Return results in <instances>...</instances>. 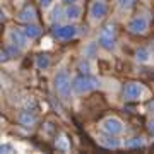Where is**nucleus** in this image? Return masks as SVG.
<instances>
[{
	"label": "nucleus",
	"instance_id": "0eeeda50",
	"mask_svg": "<svg viewBox=\"0 0 154 154\" xmlns=\"http://www.w3.org/2000/svg\"><path fill=\"white\" fill-rule=\"evenodd\" d=\"M103 130L106 134H111V135H118V134L123 132V123L115 116H110V118H106L103 122Z\"/></svg>",
	"mask_w": 154,
	"mask_h": 154
},
{
	"label": "nucleus",
	"instance_id": "1a4fd4ad",
	"mask_svg": "<svg viewBox=\"0 0 154 154\" xmlns=\"http://www.w3.org/2000/svg\"><path fill=\"white\" fill-rule=\"evenodd\" d=\"M9 38L12 39V43L17 45V46H21V48H24L26 45H28V34L24 33V31H21V29H11V33H9Z\"/></svg>",
	"mask_w": 154,
	"mask_h": 154
},
{
	"label": "nucleus",
	"instance_id": "4be33fe9",
	"mask_svg": "<svg viewBox=\"0 0 154 154\" xmlns=\"http://www.w3.org/2000/svg\"><path fill=\"white\" fill-rule=\"evenodd\" d=\"M57 149H62V151H67V149H69V146H67V139L63 137V135H62L60 137V140H57Z\"/></svg>",
	"mask_w": 154,
	"mask_h": 154
},
{
	"label": "nucleus",
	"instance_id": "f8f14e48",
	"mask_svg": "<svg viewBox=\"0 0 154 154\" xmlns=\"http://www.w3.org/2000/svg\"><path fill=\"white\" fill-rule=\"evenodd\" d=\"M99 144H101V146H105L106 149H116V147H120V146H122L120 140H118L115 135H111V134L99 137Z\"/></svg>",
	"mask_w": 154,
	"mask_h": 154
},
{
	"label": "nucleus",
	"instance_id": "f257e3e1",
	"mask_svg": "<svg viewBox=\"0 0 154 154\" xmlns=\"http://www.w3.org/2000/svg\"><path fill=\"white\" fill-rule=\"evenodd\" d=\"M72 86H74V93L84 94V93H91V91H94V89H98L99 88V81L96 79V77L89 75V74H79L77 77H74Z\"/></svg>",
	"mask_w": 154,
	"mask_h": 154
},
{
	"label": "nucleus",
	"instance_id": "dca6fc26",
	"mask_svg": "<svg viewBox=\"0 0 154 154\" xmlns=\"http://www.w3.org/2000/svg\"><path fill=\"white\" fill-rule=\"evenodd\" d=\"M50 63H51V60H50V57L46 55V53H39L38 57H36V65H38V69H48Z\"/></svg>",
	"mask_w": 154,
	"mask_h": 154
},
{
	"label": "nucleus",
	"instance_id": "39448f33",
	"mask_svg": "<svg viewBox=\"0 0 154 154\" xmlns=\"http://www.w3.org/2000/svg\"><path fill=\"white\" fill-rule=\"evenodd\" d=\"M144 94V86L139 82H128L123 88V98L125 101H135Z\"/></svg>",
	"mask_w": 154,
	"mask_h": 154
},
{
	"label": "nucleus",
	"instance_id": "bb28decb",
	"mask_svg": "<svg viewBox=\"0 0 154 154\" xmlns=\"http://www.w3.org/2000/svg\"><path fill=\"white\" fill-rule=\"evenodd\" d=\"M147 110H152V111H154V99L147 103Z\"/></svg>",
	"mask_w": 154,
	"mask_h": 154
},
{
	"label": "nucleus",
	"instance_id": "393cba45",
	"mask_svg": "<svg viewBox=\"0 0 154 154\" xmlns=\"http://www.w3.org/2000/svg\"><path fill=\"white\" fill-rule=\"evenodd\" d=\"M0 60L4 62V63H5V62H9V60H11V55L7 53V50H5V48L2 50V53H0Z\"/></svg>",
	"mask_w": 154,
	"mask_h": 154
},
{
	"label": "nucleus",
	"instance_id": "6ab92c4d",
	"mask_svg": "<svg viewBox=\"0 0 154 154\" xmlns=\"http://www.w3.org/2000/svg\"><path fill=\"white\" fill-rule=\"evenodd\" d=\"M79 70H81V74H89L91 72V65H89L88 60H81L79 62Z\"/></svg>",
	"mask_w": 154,
	"mask_h": 154
},
{
	"label": "nucleus",
	"instance_id": "b1692460",
	"mask_svg": "<svg viewBox=\"0 0 154 154\" xmlns=\"http://www.w3.org/2000/svg\"><path fill=\"white\" fill-rule=\"evenodd\" d=\"M0 152H4V154L14 152V147H12L11 144H2V146H0Z\"/></svg>",
	"mask_w": 154,
	"mask_h": 154
},
{
	"label": "nucleus",
	"instance_id": "423d86ee",
	"mask_svg": "<svg viewBox=\"0 0 154 154\" xmlns=\"http://www.w3.org/2000/svg\"><path fill=\"white\" fill-rule=\"evenodd\" d=\"M77 34V28L72 26V24H65V26H55L53 28V36L57 39H62V41H69V39L75 38Z\"/></svg>",
	"mask_w": 154,
	"mask_h": 154
},
{
	"label": "nucleus",
	"instance_id": "9d476101",
	"mask_svg": "<svg viewBox=\"0 0 154 154\" xmlns=\"http://www.w3.org/2000/svg\"><path fill=\"white\" fill-rule=\"evenodd\" d=\"M36 115H34L33 111H29V110H24L19 113V116H17V122L21 123L22 127H33L34 123H36Z\"/></svg>",
	"mask_w": 154,
	"mask_h": 154
},
{
	"label": "nucleus",
	"instance_id": "cd10ccee",
	"mask_svg": "<svg viewBox=\"0 0 154 154\" xmlns=\"http://www.w3.org/2000/svg\"><path fill=\"white\" fill-rule=\"evenodd\" d=\"M149 128H151V132H152V135H154V118L151 120V123H149Z\"/></svg>",
	"mask_w": 154,
	"mask_h": 154
},
{
	"label": "nucleus",
	"instance_id": "ddd939ff",
	"mask_svg": "<svg viewBox=\"0 0 154 154\" xmlns=\"http://www.w3.org/2000/svg\"><path fill=\"white\" fill-rule=\"evenodd\" d=\"M81 12H82V11H81V7H79V5H75V4H69L63 14H65L67 19L75 21V19H79V17H81Z\"/></svg>",
	"mask_w": 154,
	"mask_h": 154
},
{
	"label": "nucleus",
	"instance_id": "aec40b11",
	"mask_svg": "<svg viewBox=\"0 0 154 154\" xmlns=\"http://www.w3.org/2000/svg\"><path fill=\"white\" fill-rule=\"evenodd\" d=\"M5 50H7V53H9V55H11V58H12V57L19 55V50H21V46H17V45H9Z\"/></svg>",
	"mask_w": 154,
	"mask_h": 154
},
{
	"label": "nucleus",
	"instance_id": "5701e85b",
	"mask_svg": "<svg viewBox=\"0 0 154 154\" xmlns=\"http://www.w3.org/2000/svg\"><path fill=\"white\" fill-rule=\"evenodd\" d=\"M62 12H63V11H62L60 7H57L55 11L51 12V21H58L60 17H63V16H62Z\"/></svg>",
	"mask_w": 154,
	"mask_h": 154
},
{
	"label": "nucleus",
	"instance_id": "a211bd4d",
	"mask_svg": "<svg viewBox=\"0 0 154 154\" xmlns=\"http://www.w3.org/2000/svg\"><path fill=\"white\" fill-rule=\"evenodd\" d=\"M96 51H98L96 43H89L86 46V50H84V57H96Z\"/></svg>",
	"mask_w": 154,
	"mask_h": 154
},
{
	"label": "nucleus",
	"instance_id": "f03ea898",
	"mask_svg": "<svg viewBox=\"0 0 154 154\" xmlns=\"http://www.w3.org/2000/svg\"><path fill=\"white\" fill-rule=\"evenodd\" d=\"M55 89H57V93L60 94L63 99L70 98V93L74 91V86H72L70 75H69V72H67L65 69L60 70L55 75Z\"/></svg>",
	"mask_w": 154,
	"mask_h": 154
},
{
	"label": "nucleus",
	"instance_id": "c85d7f7f",
	"mask_svg": "<svg viewBox=\"0 0 154 154\" xmlns=\"http://www.w3.org/2000/svg\"><path fill=\"white\" fill-rule=\"evenodd\" d=\"M62 2H65L67 5H69V4H75L77 0H62Z\"/></svg>",
	"mask_w": 154,
	"mask_h": 154
},
{
	"label": "nucleus",
	"instance_id": "20e7f679",
	"mask_svg": "<svg viewBox=\"0 0 154 154\" xmlns=\"http://www.w3.org/2000/svg\"><path fill=\"white\" fill-rule=\"evenodd\" d=\"M147 28H149V21H147V17H144V16L134 17V19H130V22L127 24L128 33H132V34H144L147 31Z\"/></svg>",
	"mask_w": 154,
	"mask_h": 154
},
{
	"label": "nucleus",
	"instance_id": "f3484780",
	"mask_svg": "<svg viewBox=\"0 0 154 154\" xmlns=\"http://www.w3.org/2000/svg\"><path fill=\"white\" fill-rule=\"evenodd\" d=\"M125 146L128 149H137V147H142L144 146V140L140 137H134L132 140H128V142H125Z\"/></svg>",
	"mask_w": 154,
	"mask_h": 154
},
{
	"label": "nucleus",
	"instance_id": "412c9836",
	"mask_svg": "<svg viewBox=\"0 0 154 154\" xmlns=\"http://www.w3.org/2000/svg\"><path fill=\"white\" fill-rule=\"evenodd\" d=\"M134 4H135V0H118V5L122 9H132Z\"/></svg>",
	"mask_w": 154,
	"mask_h": 154
},
{
	"label": "nucleus",
	"instance_id": "9b49d317",
	"mask_svg": "<svg viewBox=\"0 0 154 154\" xmlns=\"http://www.w3.org/2000/svg\"><path fill=\"white\" fill-rule=\"evenodd\" d=\"M17 17H19V21L29 24V22H33L34 19H36V9H34L33 5H26L19 14H17Z\"/></svg>",
	"mask_w": 154,
	"mask_h": 154
},
{
	"label": "nucleus",
	"instance_id": "2eb2a0df",
	"mask_svg": "<svg viewBox=\"0 0 154 154\" xmlns=\"http://www.w3.org/2000/svg\"><path fill=\"white\" fill-rule=\"evenodd\" d=\"M135 58H137V62H140V63H146V62L151 58V51H149V48H146V46L137 48V51H135Z\"/></svg>",
	"mask_w": 154,
	"mask_h": 154
},
{
	"label": "nucleus",
	"instance_id": "7ed1b4c3",
	"mask_svg": "<svg viewBox=\"0 0 154 154\" xmlns=\"http://www.w3.org/2000/svg\"><path fill=\"white\" fill-rule=\"evenodd\" d=\"M98 43L105 50H115L116 46V31L115 26H106L98 38Z\"/></svg>",
	"mask_w": 154,
	"mask_h": 154
},
{
	"label": "nucleus",
	"instance_id": "6e6552de",
	"mask_svg": "<svg viewBox=\"0 0 154 154\" xmlns=\"http://www.w3.org/2000/svg\"><path fill=\"white\" fill-rule=\"evenodd\" d=\"M89 14H91V17H93L94 21H101L108 14V7H106V4L103 0H96L91 5V9H89Z\"/></svg>",
	"mask_w": 154,
	"mask_h": 154
},
{
	"label": "nucleus",
	"instance_id": "4468645a",
	"mask_svg": "<svg viewBox=\"0 0 154 154\" xmlns=\"http://www.w3.org/2000/svg\"><path fill=\"white\" fill-rule=\"evenodd\" d=\"M24 33L28 34L29 39H36L41 36V29H39V26H36V24H33V22H29L28 26L24 28Z\"/></svg>",
	"mask_w": 154,
	"mask_h": 154
},
{
	"label": "nucleus",
	"instance_id": "a878e982",
	"mask_svg": "<svg viewBox=\"0 0 154 154\" xmlns=\"http://www.w3.org/2000/svg\"><path fill=\"white\" fill-rule=\"evenodd\" d=\"M51 2H53V0H39V4H41V7H43V9L50 7V5H51Z\"/></svg>",
	"mask_w": 154,
	"mask_h": 154
}]
</instances>
